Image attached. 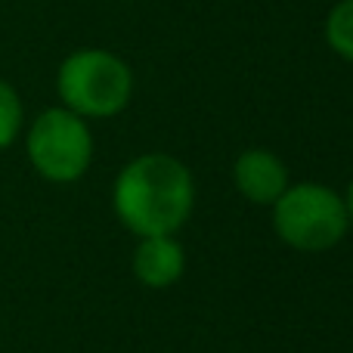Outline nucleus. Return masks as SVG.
<instances>
[{"mask_svg": "<svg viewBox=\"0 0 353 353\" xmlns=\"http://www.w3.org/2000/svg\"><path fill=\"white\" fill-rule=\"evenodd\" d=\"M195 205V183L180 159L165 152H146L121 168L112 189V208L118 220L146 236H174L189 220Z\"/></svg>", "mask_w": 353, "mask_h": 353, "instance_id": "f257e3e1", "label": "nucleus"}, {"mask_svg": "<svg viewBox=\"0 0 353 353\" xmlns=\"http://www.w3.org/2000/svg\"><path fill=\"white\" fill-rule=\"evenodd\" d=\"M56 93L74 115L112 118L128 109L134 97V72L112 50H74L56 72Z\"/></svg>", "mask_w": 353, "mask_h": 353, "instance_id": "f03ea898", "label": "nucleus"}, {"mask_svg": "<svg viewBox=\"0 0 353 353\" xmlns=\"http://www.w3.org/2000/svg\"><path fill=\"white\" fill-rule=\"evenodd\" d=\"M347 208L323 183H294L273 201V230L298 251H329L347 236Z\"/></svg>", "mask_w": 353, "mask_h": 353, "instance_id": "7ed1b4c3", "label": "nucleus"}, {"mask_svg": "<svg viewBox=\"0 0 353 353\" xmlns=\"http://www.w3.org/2000/svg\"><path fill=\"white\" fill-rule=\"evenodd\" d=\"M25 152L43 180H81L93 161V134L87 128V118L68 112L65 105L43 109L25 134Z\"/></svg>", "mask_w": 353, "mask_h": 353, "instance_id": "20e7f679", "label": "nucleus"}, {"mask_svg": "<svg viewBox=\"0 0 353 353\" xmlns=\"http://www.w3.org/2000/svg\"><path fill=\"white\" fill-rule=\"evenodd\" d=\"M236 189L254 205H273L288 186V168L270 149H245L232 165Z\"/></svg>", "mask_w": 353, "mask_h": 353, "instance_id": "39448f33", "label": "nucleus"}, {"mask_svg": "<svg viewBox=\"0 0 353 353\" xmlns=\"http://www.w3.org/2000/svg\"><path fill=\"white\" fill-rule=\"evenodd\" d=\"M186 270L183 245L174 236H146L134 251V273L146 288H168Z\"/></svg>", "mask_w": 353, "mask_h": 353, "instance_id": "423d86ee", "label": "nucleus"}, {"mask_svg": "<svg viewBox=\"0 0 353 353\" xmlns=\"http://www.w3.org/2000/svg\"><path fill=\"white\" fill-rule=\"evenodd\" d=\"M325 43L335 56L353 65V0H338L325 16Z\"/></svg>", "mask_w": 353, "mask_h": 353, "instance_id": "0eeeda50", "label": "nucleus"}, {"mask_svg": "<svg viewBox=\"0 0 353 353\" xmlns=\"http://www.w3.org/2000/svg\"><path fill=\"white\" fill-rule=\"evenodd\" d=\"M25 124V105L19 90L10 84V81L0 78V152L10 149L12 143L19 140Z\"/></svg>", "mask_w": 353, "mask_h": 353, "instance_id": "6e6552de", "label": "nucleus"}, {"mask_svg": "<svg viewBox=\"0 0 353 353\" xmlns=\"http://www.w3.org/2000/svg\"><path fill=\"white\" fill-rule=\"evenodd\" d=\"M344 208H347V220H350V226H353V180H350V186H347V195H344Z\"/></svg>", "mask_w": 353, "mask_h": 353, "instance_id": "1a4fd4ad", "label": "nucleus"}]
</instances>
